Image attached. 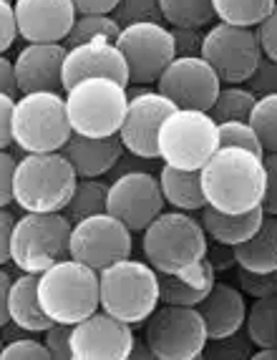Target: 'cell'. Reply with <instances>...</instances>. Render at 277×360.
<instances>
[{"instance_id":"1","label":"cell","mask_w":277,"mask_h":360,"mask_svg":"<svg viewBox=\"0 0 277 360\" xmlns=\"http://www.w3.org/2000/svg\"><path fill=\"white\" fill-rule=\"evenodd\" d=\"M199 172L207 205L214 210L240 214L262 207L267 189L265 156L240 146H219Z\"/></svg>"},{"instance_id":"2","label":"cell","mask_w":277,"mask_h":360,"mask_svg":"<svg viewBox=\"0 0 277 360\" xmlns=\"http://www.w3.org/2000/svg\"><path fill=\"white\" fill-rule=\"evenodd\" d=\"M207 229L202 219H194L192 212H162L144 229L141 250L146 262L159 275H179L210 255Z\"/></svg>"},{"instance_id":"3","label":"cell","mask_w":277,"mask_h":360,"mask_svg":"<svg viewBox=\"0 0 277 360\" xmlns=\"http://www.w3.org/2000/svg\"><path fill=\"white\" fill-rule=\"evenodd\" d=\"M79 184V174L63 151L23 154L15 167L13 205L23 212H63Z\"/></svg>"},{"instance_id":"4","label":"cell","mask_w":277,"mask_h":360,"mask_svg":"<svg viewBox=\"0 0 277 360\" xmlns=\"http://www.w3.org/2000/svg\"><path fill=\"white\" fill-rule=\"evenodd\" d=\"M38 295L53 323L76 325L101 310V275L79 259L63 257L38 275Z\"/></svg>"},{"instance_id":"5","label":"cell","mask_w":277,"mask_h":360,"mask_svg":"<svg viewBox=\"0 0 277 360\" xmlns=\"http://www.w3.org/2000/svg\"><path fill=\"white\" fill-rule=\"evenodd\" d=\"M101 275V310L129 325H144L162 302L159 272L141 259H119Z\"/></svg>"},{"instance_id":"6","label":"cell","mask_w":277,"mask_h":360,"mask_svg":"<svg viewBox=\"0 0 277 360\" xmlns=\"http://www.w3.org/2000/svg\"><path fill=\"white\" fill-rule=\"evenodd\" d=\"M73 129L60 91L20 94L13 108V144L23 154L63 151Z\"/></svg>"},{"instance_id":"7","label":"cell","mask_w":277,"mask_h":360,"mask_svg":"<svg viewBox=\"0 0 277 360\" xmlns=\"http://www.w3.org/2000/svg\"><path fill=\"white\" fill-rule=\"evenodd\" d=\"M73 222L63 212H23L11 240V264L41 275L63 257H71Z\"/></svg>"},{"instance_id":"8","label":"cell","mask_w":277,"mask_h":360,"mask_svg":"<svg viewBox=\"0 0 277 360\" xmlns=\"http://www.w3.org/2000/svg\"><path fill=\"white\" fill-rule=\"evenodd\" d=\"M129 91L114 78H84L66 91V111L73 134L114 136L127 119Z\"/></svg>"},{"instance_id":"9","label":"cell","mask_w":277,"mask_h":360,"mask_svg":"<svg viewBox=\"0 0 277 360\" xmlns=\"http://www.w3.org/2000/svg\"><path fill=\"white\" fill-rule=\"evenodd\" d=\"M219 149V124L210 111L174 108L159 129V159L169 167L199 172Z\"/></svg>"},{"instance_id":"10","label":"cell","mask_w":277,"mask_h":360,"mask_svg":"<svg viewBox=\"0 0 277 360\" xmlns=\"http://www.w3.org/2000/svg\"><path fill=\"white\" fill-rule=\"evenodd\" d=\"M144 340L151 350V358L192 360L205 355L210 333L199 307L164 302L144 323Z\"/></svg>"},{"instance_id":"11","label":"cell","mask_w":277,"mask_h":360,"mask_svg":"<svg viewBox=\"0 0 277 360\" xmlns=\"http://www.w3.org/2000/svg\"><path fill=\"white\" fill-rule=\"evenodd\" d=\"M202 56L219 73L222 84H247L259 60L265 58L257 30L222 20L205 30Z\"/></svg>"},{"instance_id":"12","label":"cell","mask_w":277,"mask_h":360,"mask_svg":"<svg viewBox=\"0 0 277 360\" xmlns=\"http://www.w3.org/2000/svg\"><path fill=\"white\" fill-rule=\"evenodd\" d=\"M116 46L127 58L129 76L136 86L157 84L164 68L176 58L174 36L167 23L124 25L116 38Z\"/></svg>"},{"instance_id":"13","label":"cell","mask_w":277,"mask_h":360,"mask_svg":"<svg viewBox=\"0 0 277 360\" xmlns=\"http://www.w3.org/2000/svg\"><path fill=\"white\" fill-rule=\"evenodd\" d=\"M131 229L109 212L91 214L81 222H73L71 257L98 272L106 270L109 264L119 262V259L131 257Z\"/></svg>"},{"instance_id":"14","label":"cell","mask_w":277,"mask_h":360,"mask_svg":"<svg viewBox=\"0 0 277 360\" xmlns=\"http://www.w3.org/2000/svg\"><path fill=\"white\" fill-rule=\"evenodd\" d=\"M164 199L159 176L146 169H129L121 172L109 184L106 212L119 217L131 232H144L154 219L164 212Z\"/></svg>"},{"instance_id":"15","label":"cell","mask_w":277,"mask_h":360,"mask_svg":"<svg viewBox=\"0 0 277 360\" xmlns=\"http://www.w3.org/2000/svg\"><path fill=\"white\" fill-rule=\"evenodd\" d=\"M222 78L205 56H176L157 81V91L176 108L212 111L222 91Z\"/></svg>"},{"instance_id":"16","label":"cell","mask_w":277,"mask_h":360,"mask_svg":"<svg viewBox=\"0 0 277 360\" xmlns=\"http://www.w3.org/2000/svg\"><path fill=\"white\" fill-rule=\"evenodd\" d=\"M174 103L159 91L144 89L129 94L127 119L121 124V144L136 159H159V129L174 111Z\"/></svg>"},{"instance_id":"17","label":"cell","mask_w":277,"mask_h":360,"mask_svg":"<svg viewBox=\"0 0 277 360\" xmlns=\"http://www.w3.org/2000/svg\"><path fill=\"white\" fill-rule=\"evenodd\" d=\"M134 345V325L114 318L106 310H96L73 325L71 348L73 358L79 360H127L131 358Z\"/></svg>"},{"instance_id":"18","label":"cell","mask_w":277,"mask_h":360,"mask_svg":"<svg viewBox=\"0 0 277 360\" xmlns=\"http://www.w3.org/2000/svg\"><path fill=\"white\" fill-rule=\"evenodd\" d=\"M25 43H66L79 11L73 0H13Z\"/></svg>"},{"instance_id":"19","label":"cell","mask_w":277,"mask_h":360,"mask_svg":"<svg viewBox=\"0 0 277 360\" xmlns=\"http://www.w3.org/2000/svg\"><path fill=\"white\" fill-rule=\"evenodd\" d=\"M114 78L119 84L129 86V63L116 46V41H89L79 46H68L66 63H63V91L84 78Z\"/></svg>"},{"instance_id":"20","label":"cell","mask_w":277,"mask_h":360,"mask_svg":"<svg viewBox=\"0 0 277 360\" xmlns=\"http://www.w3.org/2000/svg\"><path fill=\"white\" fill-rule=\"evenodd\" d=\"M66 43H25L15 56L20 94L33 91H63Z\"/></svg>"},{"instance_id":"21","label":"cell","mask_w":277,"mask_h":360,"mask_svg":"<svg viewBox=\"0 0 277 360\" xmlns=\"http://www.w3.org/2000/svg\"><path fill=\"white\" fill-rule=\"evenodd\" d=\"M121 136H84V134H71L68 144L63 146V154L73 164L79 179H101L103 174L114 172L116 164L124 156Z\"/></svg>"},{"instance_id":"22","label":"cell","mask_w":277,"mask_h":360,"mask_svg":"<svg viewBox=\"0 0 277 360\" xmlns=\"http://www.w3.org/2000/svg\"><path fill=\"white\" fill-rule=\"evenodd\" d=\"M247 300L240 288L229 283H217L205 300L199 302V312L205 318L210 338H224L245 328L247 320Z\"/></svg>"},{"instance_id":"23","label":"cell","mask_w":277,"mask_h":360,"mask_svg":"<svg viewBox=\"0 0 277 360\" xmlns=\"http://www.w3.org/2000/svg\"><path fill=\"white\" fill-rule=\"evenodd\" d=\"M217 267L207 255L205 259H199L197 264L187 267L179 275H159L162 283V302L169 305H184V307H199V302L205 300L212 292V288L217 285Z\"/></svg>"},{"instance_id":"24","label":"cell","mask_w":277,"mask_h":360,"mask_svg":"<svg viewBox=\"0 0 277 360\" xmlns=\"http://www.w3.org/2000/svg\"><path fill=\"white\" fill-rule=\"evenodd\" d=\"M8 323L15 325L23 333H46L53 325L49 312L43 310L41 295H38V275L20 272L11 285V300H8Z\"/></svg>"},{"instance_id":"25","label":"cell","mask_w":277,"mask_h":360,"mask_svg":"<svg viewBox=\"0 0 277 360\" xmlns=\"http://www.w3.org/2000/svg\"><path fill=\"white\" fill-rule=\"evenodd\" d=\"M199 219L205 224L212 242L237 247V245H242V242H247L250 237L257 232L262 219H265V210H262V207H255V210H250V212L229 214V212L214 210V207L207 205L205 210L199 212Z\"/></svg>"},{"instance_id":"26","label":"cell","mask_w":277,"mask_h":360,"mask_svg":"<svg viewBox=\"0 0 277 360\" xmlns=\"http://www.w3.org/2000/svg\"><path fill=\"white\" fill-rule=\"evenodd\" d=\"M235 264L252 272H277V214H267L247 242L232 247Z\"/></svg>"},{"instance_id":"27","label":"cell","mask_w":277,"mask_h":360,"mask_svg":"<svg viewBox=\"0 0 277 360\" xmlns=\"http://www.w3.org/2000/svg\"><path fill=\"white\" fill-rule=\"evenodd\" d=\"M159 184H162L164 199L169 207L181 212H202L207 207L205 189H202V172H189V169H176L164 164L159 172Z\"/></svg>"},{"instance_id":"28","label":"cell","mask_w":277,"mask_h":360,"mask_svg":"<svg viewBox=\"0 0 277 360\" xmlns=\"http://www.w3.org/2000/svg\"><path fill=\"white\" fill-rule=\"evenodd\" d=\"M245 330L255 348H272L277 345V295L270 297H257L250 305Z\"/></svg>"},{"instance_id":"29","label":"cell","mask_w":277,"mask_h":360,"mask_svg":"<svg viewBox=\"0 0 277 360\" xmlns=\"http://www.w3.org/2000/svg\"><path fill=\"white\" fill-rule=\"evenodd\" d=\"M212 3H214V18L245 28H257L277 6V0H212Z\"/></svg>"},{"instance_id":"30","label":"cell","mask_w":277,"mask_h":360,"mask_svg":"<svg viewBox=\"0 0 277 360\" xmlns=\"http://www.w3.org/2000/svg\"><path fill=\"white\" fill-rule=\"evenodd\" d=\"M255 103H257V96L252 94L250 86L227 84L217 94L210 114L217 119V124H222V121H250Z\"/></svg>"},{"instance_id":"31","label":"cell","mask_w":277,"mask_h":360,"mask_svg":"<svg viewBox=\"0 0 277 360\" xmlns=\"http://www.w3.org/2000/svg\"><path fill=\"white\" fill-rule=\"evenodd\" d=\"M106 199H109V184L101 179H79L73 197L68 202V207L63 210V214L71 222H81L91 214H101L106 212Z\"/></svg>"},{"instance_id":"32","label":"cell","mask_w":277,"mask_h":360,"mask_svg":"<svg viewBox=\"0 0 277 360\" xmlns=\"http://www.w3.org/2000/svg\"><path fill=\"white\" fill-rule=\"evenodd\" d=\"M164 23L184 28H205L214 18L212 0H159Z\"/></svg>"},{"instance_id":"33","label":"cell","mask_w":277,"mask_h":360,"mask_svg":"<svg viewBox=\"0 0 277 360\" xmlns=\"http://www.w3.org/2000/svg\"><path fill=\"white\" fill-rule=\"evenodd\" d=\"M119 33L121 23L114 18V13H79L66 46H79L89 41H116Z\"/></svg>"},{"instance_id":"34","label":"cell","mask_w":277,"mask_h":360,"mask_svg":"<svg viewBox=\"0 0 277 360\" xmlns=\"http://www.w3.org/2000/svg\"><path fill=\"white\" fill-rule=\"evenodd\" d=\"M250 124H252L259 141L265 146V154L277 151V94L257 98L252 116H250Z\"/></svg>"},{"instance_id":"35","label":"cell","mask_w":277,"mask_h":360,"mask_svg":"<svg viewBox=\"0 0 277 360\" xmlns=\"http://www.w3.org/2000/svg\"><path fill=\"white\" fill-rule=\"evenodd\" d=\"M255 353V342L250 340L247 330L232 333V335L224 338H210L205 348V358H217V360H245L252 358Z\"/></svg>"},{"instance_id":"36","label":"cell","mask_w":277,"mask_h":360,"mask_svg":"<svg viewBox=\"0 0 277 360\" xmlns=\"http://www.w3.org/2000/svg\"><path fill=\"white\" fill-rule=\"evenodd\" d=\"M114 18L121 23V28L131 23H164L159 0H119Z\"/></svg>"},{"instance_id":"37","label":"cell","mask_w":277,"mask_h":360,"mask_svg":"<svg viewBox=\"0 0 277 360\" xmlns=\"http://www.w3.org/2000/svg\"><path fill=\"white\" fill-rule=\"evenodd\" d=\"M219 146H240L265 156V146L250 121H222L219 124Z\"/></svg>"},{"instance_id":"38","label":"cell","mask_w":277,"mask_h":360,"mask_svg":"<svg viewBox=\"0 0 277 360\" xmlns=\"http://www.w3.org/2000/svg\"><path fill=\"white\" fill-rule=\"evenodd\" d=\"M0 358L3 360H46V358H51V350L46 342L36 340L33 333H28V335L8 340L6 345H3V350H0Z\"/></svg>"},{"instance_id":"39","label":"cell","mask_w":277,"mask_h":360,"mask_svg":"<svg viewBox=\"0 0 277 360\" xmlns=\"http://www.w3.org/2000/svg\"><path fill=\"white\" fill-rule=\"evenodd\" d=\"M237 285L245 295L252 300L257 297H270L277 295V272H252V270H237Z\"/></svg>"},{"instance_id":"40","label":"cell","mask_w":277,"mask_h":360,"mask_svg":"<svg viewBox=\"0 0 277 360\" xmlns=\"http://www.w3.org/2000/svg\"><path fill=\"white\" fill-rule=\"evenodd\" d=\"M71 340H73V325H68V323H53L49 330L43 333V342L49 345L51 358H56V360L73 358Z\"/></svg>"},{"instance_id":"41","label":"cell","mask_w":277,"mask_h":360,"mask_svg":"<svg viewBox=\"0 0 277 360\" xmlns=\"http://www.w3.org/2000/svg\"><path fill=\"white\" fill-rule=\"evenodd\" d=\"M247 86L252 89L255 96H270V94H277V60L272 58H262L259 66L255 68V73L250 76Z\"/></svg>"},{"instance_id":"42","label":"cell","mask_w":277,"mask_h":360,"mask_svg":"<svg viewBox=\"0 0 277 360\" xmlns=\"http://www.w3.org/2000/svg\"><path fill=\"white\" fill-rule=\"evenodd\" d=\"M174 36L176 56H202V43L205 33L202 28H184V25H169Z\"/></svg>"},{"instance_id":"43","label":"cell","mask_w":277,"mask_h":360,"mask_svg":"<svg viewBox=\"0 0 277 360\" xmlns=\"http://www.w3.org/2000/svg\"><path fill=\"white\" fill-rule=\"evenodd\" d=\"M18 36H20V28H18V18H15V8H13L11 0H0V51L8 53Z\"/></svg>"},{"instance_id":"44","label":"cell","mask_w":277,"mask_h":360,"mask_svg":"<svg viewBox=\"0 0 277 360\" xmlns=\"http://www.w3.org/2000/svg\"><path fill=\"white\" fill-rule=\"evenodd\" d=\"M18 159L8 149H0V207L13 205V181H15Z\"/></svg>"},{"instance_id":"45","label":"cell","mask_w":277,"mask_h":360,"mask_svg":"<svg viewBox=\"0 0 277 360\" xmlns=\"http://www.w3.org/2000/svg\"><path fill=\"white\" fill-rule=\"evenodd\" d=\"M257 38H259V46H262V53L267 56V58L277 60V6L275 11L267 15L262 23L257 25Z\"/></svg>"},{"instance_id":"46","label":"cell","mask_w":277,"mask_h":360,"mask_svg":"<svg viewBox=\"0 0 277 360\" xmlns=\"http://www.w3.org/2000/svg\"><path fill=\"white\" fill-rule=\"evenodd\" d=\"M265 169H267V189L262 199V210L267 214H277V151L265 154Z\"/></svg>"},{"instance_id":"47","label":"cell","mask_w":277,"mask_h":360,"mask_svg":"<svg viewBox=\"0 0 277 360\" xmlns=\"http://www.w3.org/2000/svg\"><path fill=\"white\" fill-rule=\"evenodd\" d=\"M13 108L15 98L0 94V149H8L13 144Z\"/></svg>"},{"instance_id":"48","label":"cell","mask_w":277,"mask_h":360,"mask_svg":"<svg viewBox=\"0 0 277 360\" xmlns=\"http://www.w3.org/2000/svg\"><path fill=\"white\" fill-rule=\"evenodd\" d=\"M0 94L18 98L20 96V84L18 73H15V60H11L6 53L0 56Z\"/></svg>"},{"instance_id":"49","label":"cell","mask_w":277,"mask_h":360,"mask_svg":"<svg viewBox=\"0 0 277 360\" xmlns=\"http://www.w3.org/2000/svg\"><path fill=\"white\" fill-rule=\"evenodd\" d=\"M13 227H15V217L8 212V207L0 210V262H11V240H13Z\"/></svg>"},{"instance_id":"50","label":"cell","mask_w":277,"mask_h":360,"mask_svg":"<svg viewBox=\"0 0 277 360\" xmlns=\"http://www.w3.org/2000/svg\"><path fill=\"white\" fill-rule=\"evenodd\" d=\"M79 13H114L119 0H73Z\"/></svg>"},{"instance_id":"51","label":"cell","mask_w":277,"mask_h":360,"mask_svg":"<svg viewBox=\"0 0 277 360\" xmlns=\"http://www.w3.org/2000/svg\"><path fill=\"white\" fill-rule=\"evenodd\" d=\"M11 285L13 277L8 275V270H0V325H8V300H11Z\"/></svg>"},{"instance_id":"52","label":"cell","mask_w":277,"mask_h":360,"mask_svg":"<svg viewBox=\"0 0 277 360\" xmlns=\"http://www.w3.org/2000/svg\"><path fill=\"white\" fill-rule=\"evenodd\" d=\"M255 360H277V345H272V348H257L252 353Z\"/></svg>"},{"instance_id":"53","label":"cell","mask_w":277,"mask_h":360,"mask_svg":"<svg viewBox=\"0 0 277 360\" xmlns=\"http://www.w3.org/2000/svg\"><path fill=\"white\" fill-rule=\"evenodd\" d=\"M11 3H13V0H11Z\"/></svg>"}]
</instances>
